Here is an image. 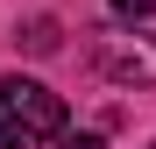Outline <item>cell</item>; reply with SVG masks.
I'll return each mask as SVG.
<instances>
[{
    "label": "cell",
    "instance_id": "1",
    "mask_svg": "<svg viewBox=\"0 0 156 149\" xmlns=\"http://www.w3.org/2000/svg\"><path fill=\"white\" fill-rule=\"evenodd\" d=\"M0 107H7V121H14L29 142H57V135H64V99L50 92V85H36V78H21V71L0 78Z\"/></svg>",
    "mask_w": 156,
    "mask_h": 149
},
{
    "label": "cell",
    "instance_id": "2",
    "mask_svg": "<svg viewBox=\"0 0 156 149\" xmlns=\"http://www.w3.org/2000/svg\"><path fill=\"white\" fill-rule=\"evenodd\" d=\"M92 64L114 85H156V43L142 36H92Z\"/></svg>",
    "mask_w": 156,
    "mask_h": 149
},
{
    "label": "cell",
    "instance_id": "3",
    "mask_svg": "<svg viewBox=\"0 0 156 149\" xmlns=\"http://www.w3.org/2000/svg\"><path fill=\"white\" fill-rule=\"evenodd\" d=\"M21 43H29L36 57H50V50H57V21H50V14H36L29 29H21Z\"/></svg>",
    "mask_w": 156,
    "mask_h": 149
},
{
    "label": "cell",
    "instance_id": "4",
    "mask_svg": "<svg viewBox=\"0 0 156 149\" xmlns=\"http://www.w3.org/2000/svg\"><path fill=\"white\" fill-rule=\"evenodd\" d=\"M114 14H121V21H149V14H156V0H114Z\"/></svg>",
    "mask_w": 156,
    "mask_h": 149
},
{
    "label": "cell",
    "instance_id": "5",
    "mask_svg": "<svg viewBox=\"0 0 156 149\" xmlns=\"http://www.w3.org/2000/svg\"><path fill=\"white\" fill-rule=\"evenodd\" d=\"M0 149H29V135H21L14 121H7V107H0Z\"/></svg>",
    "mask_w": 156,
    "mask_h": 149
},
{
    "label": "cell",
    "instance_id": "6",
    "mask_svg": "<svg viewBox=\"0 0 156 149\" xmlns=\"http://www.w3.org/2000/svg\"><path fill=\"white\" fill-rule=\"evenodd\" d=\"M57 149H107V142H99V135H64Z\"/></svg>",
    "mask_w": 156,
    "mask_h": 149
},
{
    "label": "cell",
    "instance_id": "7",
    "mask_svg": "<svg viewBox=\"0 0 156 149\" xmlns=\"http://www.w3.org/2000/svg\"><path fill=\"white\" fill-rule=\"evenodd\" d=\"M149 149H156V142H149Z\"/></svg>",
    "mask_w": 156,
    "mask_h": 149
}]
</instances>
